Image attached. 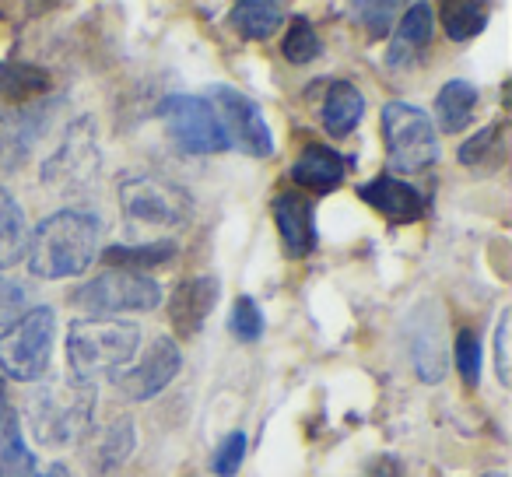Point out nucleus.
Listing matches in <instances>:
<instances>
[{
    "label": "nucleus",
    "mask_w": 512,
    "mask_h": 477,
    "mask_svg": "<svg viewBox=\"0 0 512 477\" xmlns=\"http://www.w3.org/2000/svg\"><path fill=\"white\" fill-rule=\"evenodd\" d=\"M344 172H348L344 158L337 155L334 148H327V144H309V148L299 155V162L292 165L295 183L306 186V190H316V193H327V190H334V186H341Z\"/></svg>",
    "instance_id": "18"
},
{
    "label": "nucleus",
    "mask_w": 512,
    "mask_h": 477,
    "mask_svg": "<svg viewBox=\"0 0 512 477\" xmlns=\"http://www.w3.org/2000/svg\"><path fill=\"white\" fill-rule=\"evenodd\" d=\"M183 369V355H179L172 337H158L148 348V355L127 372H116V390L127 400H151L172 383Z\"/></svg>",
    "instance_id": "12"
},
{
    "label": "nucleus",
    "mask_w": 512,
    "mask_h": 477,
    "mask_svg": "<svg viewBox=\"0 0 512 477\" xmlns=\"http://www.w3.org/2000/svg\"><path fill=\"white\" fill-rule=\"evenodd\" d=\"M50 120V102H29L22 109H0V162L22 165L29 158L32 144L43 137Z\"/></svg>",
    "instance_id": "13"
},
{
    "label": "nucleus",
    "mask_w": 512,
    "mask_h": 477,
    "mask_svg": "<svg viewBox=\"0 0 512 477\" xmlns=\"http://www.w3.org/2000/svg\"><path fill=\"white\" fill-rule=\"evenodd\" d=\"M456 369H460V376L467 379V383H477V376H481V341H477L474 330H460L456 334Z\"/></svg>",
    "instance_id": "32"
},
{
    "label": "nucleus",
    "mask_w": 512,
    "mask_h": 477,
    "mask_svg": "<svg viewBox=\"0 0 512 477\" xmlns=\"http://www.w3.org/2000/svg\"><path fill=\"white\" fill-rule=\"evenodd\" d=\"M99 393L88 379L53 376L29 393V425L43 446H67L88 435Z\"/></svg>",
    "instance_id": "2"
},
{
    "label": "nucleus",
    "mask_w": 512,
    "mask_h": 477,
    "mask_svg": "<svg viewBox=\"0 0 512 477\" xmlns=\"http://www.w3.org/2000/svg\"><path fill=\"white\" fill-rule=\"evenodd\" d=\"M130 449H134V425H130V418L113 421V425L106 428V435L99 439V463H102V470L120 467V463L130 456Z\"/></svg>",
    "instance_id": "27"
},
{
    "label": "nucleus",
    "mask_w": 512,
    "mask_h": 477,
    "mask_svg": "<svg viewBox=\"0 0 512 477\" xmlns=\"http://www.w3.org/2000/svg\"><path fill=\"white\" fill-rule=\"evenodd\" d=\"M484 477H505V474H484Z\"/></svg>",
    "instance_id": "38"
},
{
    "label": "nucleus",
    "mask_w": 512,
    "mask_h": 477,
    "mask_svg": "<svg viewBox=\"0 0 512 477\" xmlns=\"http://www.w3.org/2000/svg\"><path fill=\"white\" fill-rule=\"evenodd\" d=\"M488 158H502V127H484L467 144H460V162L463 165H484Z\"/></svg>",
    "instance_id": "30"
},
{
    "label": "nucleus",
    "mask_w": 512,
    "mask_h": 477,
    "mask_svg": "<svg viewBox=\"0 0 512 477\" xmlns=\"http://www.w3.org/2000/svg\"><path fill=\"white\" fill-rule=\"evenodd\" d=\"M365 116V99L351 81H334L327 88V99H323V127L334 137H348L351 130L362 123Z\"/></svg>",
    "instance_id": "19"
},
{
    "label": "nucleus",
    "mask_w": 512,
    "mask_h": 477,
    "mask_svg": "<svg viewBox=\"0 0 512 477\" xmlns=\"http://www.w3.org/2000/svg\"><path fill=\"white\" fill-rule=\"evenodd\" d=\"M281 53H285L288 64H309V60L320 57L323 43H320V36H316L313 25H309V18H295L285 43H281Z\"/></svg>",
    "instance_id": "26"
},
{
    "label": "nucleus",
    "mask_w": 512,
    "mask_h": 477,
    "mask_svg": "<svg viewBox=\"0 0 512 477\" xmlns=\"http://www.w3.org/2000/svg\"><path fill=\"white\" fill-rule=\"evenodd\" d=\"M509 323H512V313L502 309L498 316V327H495V372H498V383L509 386L512 372H509Z\"/></svg>",
    "instance_id": "35"
},
{
    "label": "nucleus",
    "mask_w": 512,
    "mask_h": 477,
    "mask_svg": "<svg viewBox=\"0 0 512 477\" xmlns=\"http://www.w3.org/2000/svg\"><path fill=\"white\" fill-rule=\"evenodd\" d=\"M141 348V327L127 320H78L67 330V362L74 376L92 379L99 372H116Z\"/></svg>",
    "instance_id": "3"
},
{
    "label": "nucleus",
    "mask_w": 512,
    "mask_h": 477,
    "mask_svg": "<svg viewBox=\"0 0 512 477\" xmlns=\"http://www.w3.org/2000/svg\"><path fill=\"white\" fill-rule=\"evenodd\" d=\"M11 407H8V397H4V390H0V421H4V414H8Z\"/></svg>",
    "instance_id": "37"
},
{
    "label": "nucleus",
    "mask_w": 512,
    "mask_h": 477,
    "mask_svg": "<svg viewBox=\"0 0 512 477\" xmlns=\"http://www.w3.org/2000/svg\"><path fill=\"white\" fill-rule=\"evenodd\" d=\"M50 78L39 67L22 64H0V95H8L11 102H36L39 92H46Z\"/></svg>",
    "instance_id": "25"
},
{
    "label": "nucleus",
    "mask_w": 512,
    "mask_h": 477,
    "mask_svg": "<svg viewBox=\"0 0 512 477\" xmlns=\"http://www.w3.org/2000/svg\"><path fill=\"white\" fill-rule=\"evenodd\" d=\"M29 313V288L15 278H0V327H15Z\"/></svg>",
    "instance_id": "31"
},
{
    "label": "nucleus",
    "mask_w": 512,
    "mask_h": 477,
    "mask_svg": "<svg viewBox=\"0 0 512 477\" xmlns=\"http://www.w3.org/2000/svg\"><path fill=\"white\" fill-rule=\"evenodd\" d=\"M29 250V225H25V211L4 186H0V271L25 257Z\"/></svg>",
    "instance_id": "22"
},
{
    "label": "nucleus",
    "mask_w": 512,
    "mask_h": 477,
    "mask_svg": "<svg viewBox=\"0 0 512 477\" xmlns=\"http://www.w3.org/2000/svg\"><path fill=\"white\" fill-rule=\"evenodd\" d=\"M57 337V313L50 306H36L0 334V369L18 383H36L46 372Z\"/></svg>",
    "instance_id": "5"
},
{
    "label": "nucleus",
    "mask_w": 512,
    "mask_h": 477,
    "mask_svg": "<svg viewBox=\"0 0 512 477\" xmlns=\"http://www.w3.org/2000/svg\"><path fill=\"white\" fill-rule=\"evenodd\" d=\"M432 22H435L432 4H411L404 11V18H400V29L393 36L390 53H386V64L407 67L411 60H418L428 50V43H432Z\"/></svg>",
    "instance_id": "17"
},
{
    "label": "nucleus",
    "mask_w": 512,
    "mask_h": 477,
    "mask_svg": "<svg viewBox=\"0 0 512 477\" xmlns=\"http://www.w3.org/2000/svg\"><path fill=\"white\" fill-rule=\"evenodd\" d=\"M158 120L165 123L169 137L186 155H218V151H228V137L207 99H197V95H169L158 106Z\"/></svg>",
    "instance_id": "7"
},
{
    "label": "nucleus",
    "mask_w": 512,
    "mask_h": 477,
    "mask_svg": "<svg viewBox=\"0 0 512 477\" xmlns=\"http://www.w3.org/2000/svg\"><path fill=\"white\" fill-rule=\"evenodd\" d=\"M358 197L376 207L393 225H411V221H418L421 214H425V197H421V190H414L411 183L393 179V176H376V179H369V183H362L358 186Z\"/></svg>",
    "instance_id": "15"
},
{
    "label": "nucleus",
    "mask_w": 512,
    "mask_h": 477,
    "mask_svg": "<svg viewBox=\"0 0 512 477\" xmlns=\"http://www.w3.org/2000/svg\"><path fill=\"white\" fill-rule=\"evenodd\" d=\"M102 225L92 211L64 207L50 214L36 232L29 235V271L43 281L74 278L88 271V264L99 253Z\"/></svg>",
    "instance_id": "1"
},
{
    "label": "nucleus",
    "mask_w": 512,
    "mask_h": 477,
    "mask_svg": "<svg viewBox=\"0 0 512 477\" xmlns=\"http://www.w3.org/2000/svg\"><path fill=\"white\" fill-rule=\"evenodd\" d=\"M285 15V4H274V0H242L232 8V25L246 39H271L281 29Z\"/></svg>",
    "instance_id": "23"
},
{
    "label": "nucleus",
    "mask_w": 512,
    "mask_h": 477,
    "mask_svg": "<svg viewBox=\"0 0 512 477\" xmlns=\"http://www.w3.org/2000/svg\"><path fill=\"white\" fill-rule=\"evenodd\" d=\"M162 302V285L148 274L106 271L74 292V306L88 313H148Z\"/></svg>",
    "instance_id": "8"
},
{
    "label": "nucleus",
    "mask_w": 512,
    "mask_h": 477,
    "mask_svg": "<svg viewBox=\"0 0 512 477\" xmlns=\"http://www.w3.org/2000/svg\"><path fill=\"white\" fill-rule=\"evenodd\" d=\"M484 25H488V8H481V4H456L446 15V36L463 43V39L481 36Z\"/></svg>",
    "instance_id": "29"
},
{
    "label": "nucleus",
    "mask_w": 512,
    "mask_h": 477,
    "mask_svg": "<svg viewBox=\"0 0 512 477\" xmlns=\"http://www.w3.org/2000/svg\"><path fill=\"white\" fill-rule=\"evenodd\" d=\"M228 330H232V337L242 344H253L264 337V313H260V306H256L249 295L235 299L232 316H228Z\"/></svg>",
    "instance_id": "28"
},
{
    "label": "nucleus",
    "mask_w": 512,
    "mask_h": 477,
    "mask_svg": "<svg viewBox=\"0 0 512 477\" xmlns=\"http://www.w3.org/2000/svg\"><path fill=\"white\" fill-rule=\"evenodd\" d=\"M211 106L221 120V130L228 137V148H239L253 158H271L274 155V137L267 127L264 113L249 95H242L239 88L214 85L211 88Z\"/></svg>",
    "instance_id": "9"
},
{
    "label": "nucleus",
    "mask_w": 512,
    "mask_h": 477,
    "mask_svg": "<svg viewBox=\"0 0 512 477\" xmlns=\"http://www.w3.org/2000/svg\"><path fill=\"white\" fill-rule=\"evenodd\" d=\"M36 470L39 463L22 435V421L8 411L0 421V477H36Z\"/></svg>",
    "instance_id": "21"
},
{
    "label": "nucleus",
    "mask_w": 512,
    "mask_h": 477,
    "mask_svg": "<svg viewBox=\"0 0 512 477\" xmlns=\"http://www.w3.org/2000/svg\"><path fill=\"white\" fill-rule=\"evenodd\" d=\"M176 257V243H141V246H109L106 250V260L116 264L120 271H130V274H141V271H151L158 264H169Z\"/></svg>",
    "instance_id": "24"
},
{
    "label": "nucleus",
    "mask_w": 512,
    "mask_h": 477,
    "mask_svg": "<svg viewBox=\"0 0 512 477\" xmlns=\"http://www.w3.org/2000/svg\"><path fill=\"white\" fill-rule=\"evenodd\" d=\"M43 477H67V467L64 463H50V470H46Z\"/></svg>",
    "instance_id": "36"
},
{
    "label": "nucleus",
    "mask_w": 512,
    "mask_h": 477,
    "mask_svg": "<svg viewBox=\"0 0 512 477\" xmlns=\"http://www.w3.org/2000/svg\"><path fill=\"white\" fill-rule=\"evenodd\" d=\"M383 137L386 155L397 172H418L439 162V130L425 109L411 102H386L383 106Z\"/></svg>",
    "instance_id": "6"
},
{
    "label": "nucleus",
    "mask_w": 512,
    "mask_h": 477,
    "mask_svg": "<svg viewBox=\"0 0 512 477\" xmlns=\"http://www.w3.org/2000/svg\"><path fill=\"white\" fill-rule=\"evenodd\" d=\"M242 460H246V435L232 432V435H225V442L218 446L211 467H214V474H218V477H232V474H239Z\"/></svg>",
    "instance_id": "33"
},
{
    "label": "nucleus",
    "mask_w": 512,
    "mask_h": 477,
    "mask_svg": "<svg viewBox=\"0 0 512 477\" xmlns=\"http://www.w3.org/2000/svg\"><path fill=\"white\" fill-rule=\"evenodd\" d=\"M123 214L144 228H179L190 221V197L179 183L158 172H127L116 186Z\"/></svg>",
    "instance_id": "4"
},
{
    "label": "nucleus",
    "mask_w": 512,
    "mask_h": 477,
    "mask_svg": "<svg viewBox=\"0 0 512 477\" xmlns=\"http://www.w3.org/2000/svg\"><path fill=\"white\" fill-rule=\"evenodd\" d=\"M407 344L411 362L421 383H442L449 372V344H446V316L439 302H421L407 320Z\"/></svg>",
    "instance_id": "11"
},
{
    "label": "nucleus",
    "mask_w": 512,
    "mask_h": 477,
    "mask_svg": "<svg viewBox=\"0 0 512 477\" xmlns=\"http://www.w3.org/2000/svg\"><path fill=\"white\" fill-rule=\"evenodd\" d=\"M477 113V88L470 81H446L435 95V116H439V127L446 134H460L470 127Z\"/></svg>",
    "instance_id": "20"
},
{
    "label": "nucleus",
    "mask_w": 512,
    "mask_h": 477,
    "mask_svg": "<svg viewBox=\"0 0 512 477\" xmlns=\"http://www.w3.org/2000/svg\"><path fill=\"white\" fill-rule=\"evenodd\" d=\"M355 15H362L358 22L365 25V32H369L372 39H383L393 15H397V4H355Z\"/></svg>",
    "instance_id": "34"
},
{
    "label": "nucleus",
    "mask_w": 512,
    "mask_h": 477,
    "mask_svg": "<svg viewBox=\"0 0 512 477\" xmlns=\"http://www.w3.org/2000/svg\"><path fill=\"white\" fill-rule=\"evenodd\" d=\"M274 221H278L281 243L292 260H302L316 250V221L309 197L295 190H285L274 197Z\"/></svg>",
    "instance_id": "14"
},
{
    "label": "nucleus",
    "mask_w": 512,
    "mask_h": 477,
    "mask_svg": "<svg viewBox=\"0 0 512 477\" xmlns=\"http://www.w3.org/2000/svg\"><path fill=\"white\" fill-rule=\"evenodd\" d=\"M99 172V144H95V123L88 116L74 120L64 130L57 155L43 165V183L53 190H85L88 179Z\"/></svg>",
    "instance_id": "10"
},
{
    "label": "nucleus",
    "mask_w": 512,
    "mask_h": 477,
    "mask_svg": "<svg viewBox=\"0 0 512 477\" xmlns=\"http://www.w3.org/2000/svg\"><path fill=\"white\" fill-rule=\"evenodd\" d=\"M218 295H221V285L218 278H190L172 292V302H169V316H172V327H176L179 337H193L200 330V323L214 313L218 306Z\"/></svg>",
    "instance_id": "16"
}]
</instances>
